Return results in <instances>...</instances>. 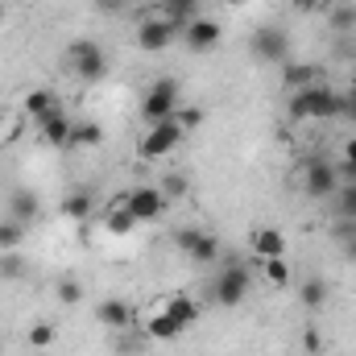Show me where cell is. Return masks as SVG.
Returning a JSON list of instances; mask_svg holds the SVG:
<instances>
[{"mask_svg": "<svg viewBox=\"0 0 356 356\" xmlns=\"http://www.w3.org/2000/svg\"><path fill=\"white\" fill-rule=\"evenodd\" d=\"M175 120L182 124V129H195V124H203V108H178Z\"/></svg>", "mask_w": 356, "mask_h": 356, "instance_id": "cell-32", "label": "cell"}, {"mask_svg": "<svg viewBox=\"0 0 356 356\" xmlns=\"http://www.w3.org/2000/svg\"><path fill=\"white\" fill-rule=\"evenodd\" d=\"M50 344H54V323H33V327H29V348L46 353Z\"/></svg>", "mask_w": 356, "mask_h": 356, "instance_id": "cell-29", "label": "cell"}, {"mask_svg": "<svg viewBox=\"0 0 356 356\" xmlns=\"http://www.w3.org/2000/svg\"><path fill=\"white\" fill-rule=\"evenodd\" d=\"M315 79H319V67H290V63L282 67V83H286V88H294V91L311 88Z\"/></svg>", "mask_w": 356, "mask_h": 356, "instance_id": "cell-20", "label": "cell"}, {"mask_svg": "<svg viewBox=\"0 0 356 356\" xmlns=\"http://www.w3.org/2000/svg\"><path fill=\"white\" fill-rule=\"evenodd\" d=\"M298 298H302V307L319 311V307L327 302V282H323V277H307V282L298 286Z\"/></svg>", "mask_w": 356, "mask_h": 356, "instance_id": "cell-18", "label": "cell"}, {"mask_svg": "<svg viewBox=\"0 0 356 356\" xmlns=\"http://www.w3.org/2000/svg\"><path fill=\"white\" fill-rule=\"evenodd\" d=\"M71 145H83V149L104 145V129H99V124H91V120H79V124H75V133H71Z\"/></svg>", "mask_w": 356, "mask_h": 356, "instance_id": "cell-24", "label": "cell"}, {"mask_svg": "<svg viewBox=\"0 0 356 356\" xmlns=\"http://www.w3.org/2000/svg\"><path fill=\"white\" fill-rule=\"evenodd\" d=\"M38 129H42V141H46V145H54V149H71V133H75V124H71L63 112L50 116V120H42Z\"/></svg>", "mask_w": 356, "mask_h": 356, "instance_id": "cell-14", "label": "cell"}, {"mask_svg": "<svg viewBox=\"0 0 356 356\" xmlns=\"http://www.w3.org/2000/svg\"><path fill=\"white\" fill-rule=\"evenodd\" d=\"M344 116L356 124V91H353V95H344Z\"/></svg>", "mask_w": 356, "mask_h": 356, "instance_id": "cell-37", "label": "cell"}, {"mask_svg": "<svg viewBox=\"0 0 356 356\" xmlns=\"http://www.w3.org/2000/svg\"><path fill=\"white\" fill-rule=\"evenodd\" d=\"M91 207H95V203H91L88 191H75V195H67V199H63V211H67L71 220H88Z\"/></svg>", "mask_w": 356, "mask_h": 356, "instance_id": "cell-27", "label": "cell"}, {"mask_svg": "<svg viewBox=\"0 0 356 356\" xmlns=\"http://www.w3.org/2000/svg\"><path fill=\"white\" fill-rule=\"evenodd\" d=\"M336 216L340 220H356V182H340L336 186Z\"/></svg>", "mask_w": 356, "mask_h": 356, "instance_id": "cell-25", "label": "cell"}, {"mask_svg": "<svg viewBox=\"0 0 356 356\" xmlns=\"http://www.w3.org/2000/svg\"><path fill=\"white\" fill-rule=\"evenodd\" d=\"M336 186H340L336 166H327L323 158L307 162V170H302V191H307L311 199H332V195H336Z\"/></svg>", "mask_w": 356, "mask_h": 356, "instance_id": "cell-8", "label": "cell"}, {"mask_svg": "<svg viewBox=\"0 0 356 356\" xmlns=\"http://www.w3.org/2000/svg\"><path fill=\"white\" fill-rule=\"evenodd\" d=\"M332 25H336V29H353L356 25V8L353 4H340V8L332 13Z\"/></svg>", "mask_w": 356, "mask_h": 356, "instance_id": "cell-31", "label": "cell"}, {"mask_svg": "<svg viewBox=\"0 0 356 356\" xmlns=\"http://www.w3.org/2000/svg\"><path fill=\"white\" fill-rule=\"evenodd\" d=\"M220 4H228V8H241V4H245V0H220Z\"/></svg>", "mask_w": 356, "mask_h": 356, "instance_id": "cell-40", "label": "cell"}, {"mask_svg": "<svg viewBox=\"0 0 356 356\" xmlns=\"http://www.w3.org/2000/svg\"><path fill=\"white\" fill-rule=\"evenodd\" d=\"M290 8H298V13H315L319 0H290Z\"/></svg>", "mask_w": 356, "mask_h": 356, "instance_id": "cell-36", "label": "cell"}, {"mask_svg": "<svg viewBox=\"0 0 356 356\" xmlns=\"http://www.w3.org/2000/svg\"><path fill=\"white\" fill-rule=\"evenodd\" d=\"M178 33H182V25H175V21H166V17H145V21L137 25V46H141L145 54H162V50L175 46Z\"/></svg>", "mask_w": 356, "mask_h": 356, "instance_id": "cell-5", "label": "cell"}, {"mask_svg": "<svg viewBox=\"0 0 356 356\" xmlns=\"http://www.w3.org/2000/svg\"><path fill=\"white\" fill-rule=\"evenodd\" d=\"M25 112L42 124V120H50V116H58V112H63V104H58V95H54L50 88H38V91H29V95H25Z\"/></svg>", "mask_w": 356, "mask_h": 356, "instance_id": "cell-13", "label": "cell"}, {"mask_svg": "<svg viewBox=\"0 0 356 356\" xmlns=\"http://www.w3.org/2000/svg\"><path fill=\"white\" fill-rule=\"evenodd\" d=\"M253 253H257L261 261L282 257V253H286V236H282L277 228H257V232H253Z\"/></svg>", "mask_w": 356, "mask_h": 356, "instance_id": "cell-15", "label": "cell"}, {"mask_svg": "<svg viewBox=\"0 0 356 356\" xmlns=\"http://www.w3.org/2000/svg\"><path fill=\"white\" fill-rule=\"evenodd\" d=\"M58 302H67V307L83 302V286H79V277H58Z\"/></svg>", "mask_w": 356, "mask_h": 356, "instance_id": "cell-28", "label": "cell"}, {"mask_svg": "<svg viewBox=\"0 0 356 356\" xmlns=\"http://www.w3.org/2000/svg\"><path fill=\"white\" fill-rule=\"evenodd\" d=\"M344 162H356V137L344 141Z\"/></svg>", "mask_w": 356, "mask_h": 356, "instance_id": "cell-39", "label": "cell"}, {"mask_svg": "<svg viewBox=\"0 0 356 356\" xmlns=\"http://www.w3.org/2000/svg\"><path fill=\"white\" fill-rule=\"evenodd\" d=\"M124 207L133 211L137 224H141V220H158V216L166 211V195H162L158 186H137V191H129Z\"/></svg>", "mask_w": 356, "mask_h": 356, "instance_id": "cell-10", "label": "cell"}, {"mask_svg": "<svg viewBox=\"0 0 356 356\" xmlns=\"http://www.w3.org/2000/svg\"><path fill=\"white\" fill-rule=\"evenodd\" d=\"M162 13H166V21L186 25V21H195V17H199V0H166V4H162Z\"/></svg>", "mask_w": 356, "mask_h": 356, "instance_id": "cell-22", "label": "cell"}, {"mask_svg": "<svg viewBox=\"0 0 356 356\" xmlns=\"http://www.w3.org/2000/svg\"><path fill=\"white\" fill-rule=\"evenodd\" d=\"M340 249H344V257H348V261H356V236H348V241H340Z\"/></svg>", "mask_w": 356, "mask_h": 356, "instance_id": "cell-38", "label": "cell"}, {"mask_svg": "<svg viewBox=\"0 0 356 356\" xmlns=\"http://www.w3.org/2000/svg\"><path fill=\"white\" fill-rule=\"evenodd\" d=\"M71 67H75V75H79L83 83H99V79L108 75V58H104V50H99L91 38L71 42Z\"/></svg>", "mask_w": 356, "mask_h": 356, "instance_id": "cell-3", "label": "cell"}, {"mask_svg": "<svg viewBox=\"0 0 356 356\" xmlns=\"http://www.w3.org/2000/svg\"><path fill=\"white\" fill-rule=\"evenodd\" d=\"M186 257H191V261H199V266H211V261L220 257V241H216V236H207V232H199V241L186 249Z\"/></svg>", "mask_w": 356, "mask_h": 356, "instance_id": "cell-17", "label": "cell"}, {"mask_svg": "<svg viewBox=\"0 0 356 356\" xmlns=\"http://www.w3.org/2000/svg\"><path fill=\"white\" fill-rule=\"evenodd\" d=\"M162 311H170V315H175L182 327L199 319V302H195V298H186V294H175V298H166V307H162Z\"/></svg>", "mask_w": 356, "mask_h": 356, "instance_id": "cell-19", "label": "cell"}, {"mask_svg": "<svg viewBox=\"0 0 356 356\" xmlns=\"http://www.w3.org/2000/svg\"><path fill=\"white\" fill-rule=\"evenodd\" d=\"M245 294H249V269L245 266H228L216 282H211V298H216L220 307H241Z\"/></svg>", "mask_w": 356, "mask_h": 356, "instance_id": "cell-6", "label": "cell"}, {"mask_svg": "<svg viewBox=\"0 0 356 356\" xmlns=\"http://www.w3.org/2000/svg\"><path fill=\"white\" fill-rule=\"evenodd\" d=\"M261 273H266L269 286H277V290H282V286H290V277H294L290 266H286V257H269V261H261Z\"/></svg>", "mask_w": 356, "mask_h": 356, "instance_id": "cell-26", "label": "cell"}, {"mask_svg": "<svg viewBox=\"0 0 356 356\" xmlns=\"http://www.w3.org/2000/svg\"><path fill=\"white\" fill-rule=\"evenodd\" d=\"M8 220H17V224H33L38 220V211H42V199L29 191V186H17V191H8Z\"/></svg>", "mask_w": 356, "mask_h": 356, "instance_id": "cell-11", "label": "cell"}, {"mask_svg": "<svg viewBox=\"0 0 356 356\" xmlns=\"http://www.w3.org/2000/svg\"><path fill=\"white\" fill-rule=\"evenodd\" d=\"M0 21H4V4H0Z\"/></svg>", "mask_w": 356, "mask_h": 356, "instance_id": "cell-42", "label": "cell"}, {"mask_svg": "<svg viewBox=\"0 0 356 356\" xmlns=\"http://www.w3.org/2000/svg\"><path fill=\"white\" fill-rule=\"evenodd\" d=\"M249 50H253V58H261V63H282V67H286V54H290V38H286L277 25H261V29L253 33Z\"/></svg>", "mask_w": 356, "mask_h": 356, "instance_id": "cell-7", "label": "cell"}, {"mask_svg": "<svg viewBox=\"0 0 356 356\" xmlns=\"http://www.w3.org/2000/svg\"><path fill=\"white\" fill-rule=\"evenodd\" d=\"M336 175H340V182H356V162H340Z\"/></svg>", "mask_w": 356, "mask_h": 356, "instance_id": "cell-35", "label": "cell"}, {"mask_svg": "<svg viewBox=\"0 0 356 356\" xmlns=\"http://www.w3.org/2000/svg\"><path fill=\"white\" fill-rule=\"evenodd\" d=\"M353 91H356V75H353Z\"/></svg>", "mask_w": 356, "mask_h": 356, "instance_id": "cell-43", "label": "cell"}, {"mask_svg": "<svg viewBox=\"0 0 356 356\" xmlns=\"http://www.w3.org/2000/svg\"><path fill=\"white\" fill-rule=\"evenodd\" d=\"M332 116H344V95H336L332 88L311 83L290 95V120H332Z\"/></svg>", "mask_w": 356, "mask_h": 356, "instance_id": "cell-1", "label": "cell"}, {"mask_svg": "<svg viewBox=\"0 0 356 356\" xmlns=\"http://www.w3.org/2000/svg\"><path fill=\"white\" fill-rule=\"evenodd\" d=\"M175 112H178V83L175 79H158L141 99V120L162 124V120H175Z\"/></svg>", "mask_w": 356, "mask_h": 356, "instance_id": "cell-2", "label": "cell"}, {"mask_svg": "<svg viewBox=\"0 0 356 356\" xmlns=\"http://www.w3.org/2000/svg\"><path fill=\"white\" fill-rule=\"evenodd\" d=\"M302 348H307V353H319V348H323V336H319L315 327H307V332H302Z\"/></svg>", "mask_w": 356, "mask_h": 356, "instance_id": "cell-33", "label": "cell"}, {"mask_svg": "<svg viewBox=\"0 0 356 356\" xmlns=\"http://www.w3.org/2000/svg\"><path fill=\"white\" fill-rule=\"evenodd\" d=\"M21 273H25V261H21L17 253H0V277H4V282H17Z\"/></svg>", "mask_w": 356, "mask_h": 356, "instance_id": "cell-30", "label": "cell"}, {"mask_svg": "<svg viewBox=\"0 0 356 356\" xmlns=\"http://www.w3.org/2000/svg\"><path fill=\"white\" fill-rule=\"evenodd\" d=\"M104 228H108L112 236H129V232L137 228V220H133V211H129V207H116V211H108V216H104Z\"/></svg>", "mask_w": 356, "mask_h": 356, "instance_id": "cell-23", "label": "cell"}, {"mask_svg": "<svg viewBox=\"0 0 356 356\" xmlns=\"http://www.w3.org/2000/svg\"><path fill=\"white\" fill-rule=\"evenodd\" d=\"M21 241H25V224H17V220H0V253H17L21 249Z\"/></svg>", "mask_w": 356, "mask_h": 356, "instance_id": "cell-21", "label": "cell"}, {"mask_svg": "<svg viewBox=\"0 0 356 356\" xmlns=\"http://www.w3.org/2000/svg\"><path fill=\"white\" fill-rule=\"evenodd\" d=\"M95 319H99L104 327H112V332H124V327L133 323V307L120 302V298H104V302L95 307Z\"/></svg>", "mask_w": 356, "mask_h": 356, "instance_id": "cell-12", "label": "cell"}, {"mask_svg": "<svg viewBox=\"0 0 356 356\" xmlns=\"http://www.w3.org/2000/svg\"><path fill=\"white\" fill-rule=\"evenodd\" d=\"M145 336H149V340H178V336H182V323H178L170 311H158V315H149Z\"/></svg>", "mask_w": 356, "mask_h": 356, "instance_id": "cell-16", "label": "cell"}, {"mask_svg": "<svg viewBox=\"0 0 356 356\" xmlns=\"http://www.w3.org/2000/svg\"><path fill=\"white\" fill-rule=\"evenodd\" d=\"M182 137H186V129L178 120L149 124L145 137H141V158H166V154H175L178 145H182Z\"/></svg>", "mask_w": 356, "mask_h": 356, "instance_id": "cell-4", "label": "cell"}, {"mask_svg": "<svg viewBox=\"0 0 356 356\" xmlns=\"http://www.w3.org/2000/svg\"><path fill=\"white\" fill-rule=\"evenodd\" d=\"M182 191H186V178L182 175H166V191H162V195H182Z\"/></svg>", "mask_w": 356, "mask_h": 356, "instance_id": "cell-34", "label": "cell"}, {"mask_svg": "<svg viewBox=\"0 0 356 356\" xmlns=\"http://www.w3.org/2000/svg\"><path fill=\"white\" fill-rule=\"evenodd\" d=\"M0 129H4V108H0Z\"/></svg>", "mask_w": 356, "mask_h": 356, "instance_id": "cell-41", "label": "cell"}, {"mask_svg": "<svg viewBox=\"0 0 356 356\" xmlns=\"http://www.w3.org/2000/svg\"><path fill=\"white\" fill-rule=\"evenodd\" d=\"M220 25L211 21V17H195V21H186L182 25V46L186 50H195V54H207V50H216L220 46Z\"/></svg>", "mask_w": 356, "mask_h": 356, "instance_id": "cell-9", "label": "cell"}]
</instances>
